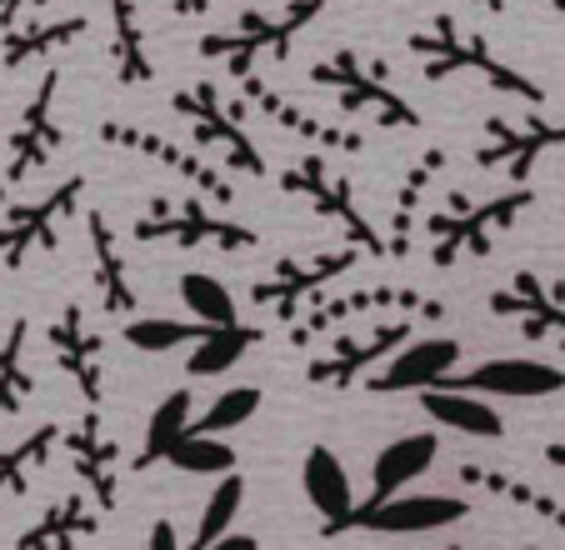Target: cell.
<instances>
[{"mask_svg":"<svg viewBox=\"0 0 565 550\" xmlns=\"http://www.w3.org/2000/svg\"><path fill=\"white\" fill-rule=\"evenodd\" d=\"M411 55H420V75L426 81H450V75H476L495 91V96H511V101H525V106H545V85L531 81L521 65H505L495 55V45L486 41L480 31L460 25L456 15H430L426 31H416L406 41Z\"/></svg>","mask_w":565,"mask_h":550,"instance_id":"cell-1","label":"cell"},{"mask_svg":"<svg viewBox=\"0 0 565 550\" xmlns=\"http://www.w3.org/2000/svg\"><path fill=\"white\" fill-rule=\"evenodd\" d=\"M535 201H541L535 186H511V191L486 195V201H470V195L450 191V201L426 215L430 265H436V271H456V265H466V261L491 255L495 241L511 235Z\"/></svg>","mask_w":565,"mask_h":550,"instance_id":"cell-2","label":"cell"},{"mask_svg":"<svg viewBox=\"0 0 565 550\" xmlns=\"http://www.w3.org/2000/svg\"><path fill=\"white\" fill-rule=\"evenodd\" d=\"M320 11H326V0H286V6H270V11H246L235 15L225 31L201 35L195 51L205 61L225 65V75L246 81V75L260 71V61H276V65L286 61L290 45L320 21Z\"/></svg>","mask_w":565,"mask_h":550,"instance_id":"cell-3","label":"cell"},{"mask_svg":"<svg viewBox=\"0 0 565 550\" xmlns=\"http://www.w3.org/2000/svg\"><path fill=\"white\" fill-rule=\"evenodd\" d=\"M306 75H310V85L331 91L335 106H341L345 116H365L381 130H420L426 126V116L395 91L391 65L375 61V55L335 51V55H326V61L310 65Z\"/></svg>","mask_w":565,"mask_h":550,"instance_id":"cell-4","label":"cell"},{"mask_svg":"<svg viewBox=\"0 0 565 550\" xmlns=\"http://www.w3.org/2000/svg\"><path fill=\"white\" fill-rule=\"evenodd\" d=\"M171 110L191 126V146L201 150V156L211 150V156H221L225 166L250 180L266 176V156H260V146L250 140L246 120H241V101H231L215 81H195V85H185V91H175Z\"/></svg>","mask_w":565,"mask_h":550,"instance_id":"cell-5","label":"cell"},{"mask_svg":"<svg viewBox=\"0 0 565 550\" xmlns=\"http://www.w3.org/2000/svg\"><path fill=\"white\" fill-rule=\"evenodd\" d=\"M280 191L300 195V201H306L310 211L320 215V221L335 225V231L345 235V245H361L371 261H385V235H381V225H371V215L361 211V195H355L351 176L331 170V160L320 156V150H306L296 166L280 170Z\"/></svg>","mask_w":565,"mask_h":550,"instance_id":"cell-6","label":"cell"},{"mask_svg":"<svg viewBox=\"0 0 565 550\" xmlns=\"http://www.w3.org/2000/svg\"><path fill=\"white\" fill-rule=\"evenodd\" d=\"M130 235L140 245L166 241V245H185V251H195V245H211V251H256L260 245L256 225H241L231 215L205 211L201 195H156L146 205V215L130 225Z\"/></svg>","mask_w":565,"mask_h":550,"instance_id":"cell-7","label":"cell"},{"mask_svg":"<svg viewBox=\"0 0 565 550\" xmlns=\"http://www.w3.org/2000/svg\"><path fill=\"white\" fill-rule=\"evenodd\" d=\"M86 186H90L86 170H75L61 186H51L41 201L6 205V215H0V271H21V265L31 261V251H55L65 221L81 215Z\"/></svg>","mask_w":565,"mask_h":550,"instance_id":"cell-8","label":"cell"},{"mask_svg":"<svg viewBox=\"0 0 565 550\" xmlns=\"http://www.w3.org/2000/svg\"><path fill=\"white\" fill-rule=\"evenodd\" d=\"M365 261H371V255H365L361 245L316 251V255H286V261L270 265L266 281H256V286H250V300H256V306H266L276 320H290V326H296L320 290L335 286L341 275H351L355 265H365Z\"/></svg>","mask_w":565,"mask_h":550,"instance_id":"cell-9","label":"cell"},{"mask_svg":"<svg viewBox=\"0 0 565 550\" xmlns=\"http://www.w3.org/2000/svg\"><path fill=\"white\" fill-rule=\"evenodd\" d=\"M375 310H395V316H411V320L446 316V306L416 286H365V290H345V296H331V300H320V306H310L306 316L286 330V346L306 350V346H316L320 336H331L335 326H345V320H355V316H375Z\"/></svg>","mask_w":565,"mask_h":550,"instance_id":"cell-10","label":"cell"},{"mask_svg":"<svg viewBox=\"0 0 565 550\" xmlns=\"http://www.w3.org/2000/svg\"><path fill=\"white\" fill-rule=\"evenodd\" d=\"M470 516L466 496H450V490H401L391 500H361V506L345 516V526L335 536H430V530L460 526Z\"/></svg>","mask_w":565,"mask_h":550,"instance_id":"cell-11","label":"cell"},{"mask_svg":"<svg viewBox=\"0 0 565 550\" xmlns=\"http://www.w3.org/2000/svg\"><path fill=\"white\" fill-rule=\"evenodd\" d=\"M545 156H565V120H545V116H491L486 120V146H476V166L480 170H505L511 186H531L535 166Z\"/></svg>","mask_w":565,"mask_h":550,"instance_id":"cell-12","label":"cell"},{"mask_svg":"<svg viewBox=\"0 0 565 550\" xmlns=\"http://www.w3.org/2000/svg\"><path fill=\"white\" fill-rule=\"evenodd\" d=\"M100 140L116 150H130V156H140V160H156L160 170H171V176L181 180V186H191L195 195H211V201H221V205L235 201L231 176L215 170L195 146H175V140H166L160 130L130 126V120H106V126H100Z\"/></svg>","mask_w":565,"mask_h":550,"instance_id":"cell-13","label":"cell"},{"mask_svg":"<svg viewBox=\"0 0 565 550\" xmlns=\"http://www.w3.org/2000/svg\"><path fill=\"white\" fill-rule=\"evenodd\" d=\"M411 326H416L411 316H395V320H385V326H375L371 336H335L331 346L306 366V381L326 385V391H351L361 376L371 381L395 350L411 346Z\"/></svg>","mask_w":565,"mask_h":550,"instance_id":"cell-14","label":"cell"},{"mask_svg":"<svg viewBox=\"0 0 565 550\" xmlns=\"http://www.w3.org/2000/svg\"><path fill=\"white\" fill-rule=\"evenodd\" d=\"M486 306H491L495 320L521 326L525 340L565 350V286H561V281H551V275H541L535 265H521L511 286L491 290V300H486Z\"/></svg>","mask_w":565,"mask_h":550,"instance_id":"cell-15","label":"cell"},{"mask_svg":"<svg viewBox=\"0 0 565 550\" xmlns=\"http://www.w3.org/2000/svg\"><path fill=\"white\" fill-rule=\"evenodd\" d=\"M55 96H61V71L51 65L11 130V146H6V186H25L31 176H41L55 160V150L65 146V130H61V120H55Z\"/></svg>","mask_w":565,"mask_h":550,"instance_id":"cell-16","label":"cell"},{"mask_svg":"<svg viewBox=\"0 0 565 550\" xmlns=\"http://www.w3.org/2000/svg\"><path fill=\"white\" fill-rule=\"evenodd\" d=\"M45 346H51L55 366L75 381L86 411H100V401H106V340L90 330L81 300H65L61 306V316L45 326Z\"/></svg>","mask_w":565,"mask_h":550,"instance_id":"cell-17","label":"cell"},{"mask_svg":"<svg viewBox=\"0 0 565 550\" xmlns=\"http://www.w3.org/2000/svg\"><path fill=\"white\" fill-rule=\"evenodd\" d=\"M440 391H470V395H501V401H545V395L565 391V371L551 360H525V356H505V360H480L470 371L450 376Z\"/></svg>","mask_w":565,"mask_h":550,"instance_id":"cell-18","label":"cell"},{"mask_svg":"<svg viewBox=\"0 0 565 550\" xmlns=\"http://www.w3.org/2000/svg\"><path fill=\"white\" fill-rule=\"evenodd\" d=\"M65 451H71L75 480H81V490L100 506V516L116 510L120 506V470H126V461H120V445H116V435L106 431L100 411H86L71 431H65Z\"/></svg>","mask_w":565,"mask_h":550,"instance_id":"cell-19","label":"cell"},{"mask_svg":"<svg viewBox=\"0 0 565 550\" xmlns=\"http://www.w3.org/2000/svg\"><path fill=\"white\" fill-rule=\"evenodd\" d=\"M241 91H246V106L256 110V116H266L270 126L290 130V136L306 140V146L335 150V156H361V150L371 146L361 130L335 126V120H326V116H316V110H306V106H296V101H286L276 85L260 81V75H246V81H241Z\"/></svg>","mask_w":565,"mask_h":550,"instance_id":"cell-20","label":"cell"},{"mask_svg":"<svg viewBox=\"0 0 565 550\" xmlns=\"http://www.w3.org/2000/svg\"><path fill=\"white\" fill-rule=\"evenodd\" d=\"M460 340L456 336H426V340H411L401 346L391 360H385L381 371L365 381L371 395H406V391H440V385L456 376L460 366Z\"/></svg>","mask_w":565,"mask_h":550,"instance_id":"cell-21","label":"cell"},{"mask_svg":"<svg viewBox=\"0 0 565 550\" xmlns=\"http://www.w3.org/2000/svg\"><path fill=\"white\" fill-rule=\"evenodd\" d=\"M450 166V150L446 146H426L416 160H411V170L401 176V191H395L391 201V215H385V261H406L411 255V241H416V231H426V205H430V191L440 186V170Z\"/></svg>","mask_w":565,"mask_h":550,"instance_id":"cell-22","label":"cell"},{"mask_svg":"<svg viewBox=\"0 0 565 550\" xmlns=\"http://www.w3.org/2000/svg\"><path fill=\"white\" fill-rule=\"evenodd\" d=\"M300 490H306L310 510L320 516V536H331L345 526V516L355 510V486H351V470L345 461L331 451V445H310L306 451V466H300Z\"/></svg>","mask_w":565,"mask_h":550,"instance_id":"cell-23","label":"cell"},{"mask_svg":"<svg viewBox=\"0 0 565 550\" xmlns=\"http://www.w3.org/2000/svg\"><path fill=\"white\" fill-rule=\"evenodd\" d=\"M86 241L90 261H96V296L106 316H136V286H130V265L120 251V231L100 211H86Z\"/></svg>","mask_w":565,"mask_h":550,"instance_id":"cell-24","label":"cell"},{"mask_svg":"<svg viewBox=\"0 0 565 550\" xmlns=\"http://www.w3.org/2000/svg\"><path fill=\"white\" fill-rule=\"evenodd\" d=\"M96 530H100V506L86 490H71L55 506H45L31 530L15 536V550H75L81 540L96 536Z\"/></svg>","mask_w":565,"mask_h":550,"instance_id":"cell-25","label":"cell"},{"mask_svg":"<svg viewBox=\"0 0 565 550\" xmlns=\"http://www.w3.org/2000/svg\"><path fill=\"white\" fill-rule=\"evenodd\" d=\"M436 461H440V435L436 431H416V435L391 441L371 461V496L365 500H391V496H401V490H411Z\"/></svg>","mask_w":565,"mask_h":550,"instance_id":"cell-26","label":"cell"},{"mask_svg":"<svg viewBox=\"0 0 565 550\" xmlns=\"http://www.w3.org/2000/svg\"><path fill=\"white\" fill-rule=\"evenodd\" d=\"M460 486L476 490V496L501 500V506L525 510V516H535L541 526H551V530H561V536H565V500H555L551 490L531 486V480L511 476V470H495V466H460Z\"/></svg>","mask_w":565,"mask_h":550,"instance_id":"cell-27","label":"cell"},{"mask_svg":"<svg viewBox=\"0 0 565 550\" xmlns=\"http://www.w3.org/2000/svg\"><path fill=\"white\" fill-rule=\"evenodd\" d=\"M110 61H116L120 85H150L156 81V55H150L140 0H110Z\"/></svg>","mask_w":565,"mask_h":550,"instance_id":"cell-28","label":"cell"},{"mask_svg":"<svg viewBox=\"0 0 565 550\" xmlns=\"http://www.w3.org/2000/svg\"><path fill=\"white\" fill-rule=\"evenodd\" d=\"M90 21L86 15H61V21H35V25H15V31L0 35V71H21V65H35L45 55L65 51V45L86 41Z\"/></svg>","mask_w":565,"mask_h":550,"instance_id":"cell-29","label":"cell"},{"mask_svg":"<svg viewBox=\"0 0 565 550\" xmlns=\"http://www.w3.org/2000/svg\"><path fill=\"white\" fill-rule=\"evenodd\" d=\"M420 411L430 415L436 425L446 431H460V435H480V441H501L505 435V421L486 395H470V391H426L420 395Z\"/></svg>","mask_w":565,"mask_h":550,"instance_id":"cell-30","label":"cell"},{"mask_svg":"<svg viewBox=\"0 0 565 550\" xmlns=\"http://www.w3.org/2000/svg\"><path fill=\"white\" fill-rule=\"evenodd\" d=\"M55 445H65V431H61V425H51V421L35 425V431L21 435L15 445H6V451H0V500L25 496V490H31V480L51 466Z\"/></svg>","mask_w":565,"mask_h":550,"instance_id":"cell-31","label":"cell"},{"mask_svg":"<svg viewBox=\"0 0 565 550\" xmlns=\"http://www.w3.org/2000/svg\"><path fill=\"white\" fill-rule=\"evenodd\" d=\"M35 395V371H31V320L15 316L0 336V421L25 411Z\"/></svg>","mask_w":565,"mask_h":550,"instance_id":"cell-32","label":"cell"},{"mask_svg":"<svg viewBox=\"0 0 565 550\" xmlns=\"http://www.w3.org/2000/svg\"><path fill=\"white\" fill-rule=\"evenodd\" d=\"M266 340V330L260 326H221V330H211V336L201 340V346L191 350V360H185V376L191 381H211V376H225L231 366H241V360L250 356V350Z\"/></svg>","mask_w":565,"mask_h":550,"instance_id":"cell-33","label":"cell"},{"mask_svg":"<svg viewBox=\"0 0 565 550\" xmlns=\"http://www.w3.org/2000/svg\"><path fill=\"white\" fill-rule=\"evenodd\" d=\"M191 431V391H171L166 401L150 411L146 421V441H140L136 451V466L130 470H150V466H166V455H171V445L181 441V435Z\"/></svg>","mask_w":565,"mask_h":550,"instance_id":"cell-34","label":"cell"},{"mask_svg":"<svg viewBox=\"0 0 565 550\" xmlns=\"http://www.w3.org/2000/svg\"><path fill=\"white\" fill-rule=\"evenodd\" d=\"M241 506H246V476L235 470V476H221L211 490V500L201 506V520H195V536L185 550H211L215 540H225L241 520Z\"/></svg>","mask_w":565,"mask_h":550,"instance_id":"cell-35","label":"cell"},{"mask_svg":"<svg viewBox=\"0 0 565 550\" xmlns=\"http://www.w3.org/2000/svg\"><path fill=\"white\" fill-rule=\"evenodd\" d=\"M175 290H181V306L191 310L201 326L221 330V326H241V306H235V296L215 281V275L205 271H185L181 281H175Z\"/></svg>","mask_w":565,"mask_h":550,"instance_id":"cell-36","label":"cell"},{"mask_svg":"<svg viewBox=\"0 0 565 550\" xmlns=\"http://www.w3.org/2000/svg\"><path fill=\"white\" fill-rule=\"evenodd\" d=\"M120 336L140 356H166L175 346H201L211 336V326H201V320H171V316H136Z\"/></svg>","mask_w":565,"mask_h":550,"instance_id":"cell-37","label":"cell"},{"mask_svg":"<svg viewBox=\"0 0 565 550\" xmlns=\"http://www.w3.org/2000/svg\"><path fill=\"white\" fill-rule=\"evenodd\" d=\"M166 466L181 470V476H235V445L231 441H215V435H195L185 431L181 441L171 445V455H166Z\"/></svg>","mask_w":565,"mask_h":550,"instance_id":"cell-38","label":"cell"},{"mask_svg":"<svg viewBox=\"0 0 565 550\" xmlns=\"http://www.w3.org/2000/svg\"><path fill=\"white\" fill-rule=\"evenodd\" d=\"M266 405V391L260 385H231V391H221L211 405L201 411V421H191L195 435H215V441H225L231 431H241V425L250 421V415Z\"/></svg>","mask_w":565,"mask_h":550,"instance_id":"cell-39","label":"cell"},{"mask_svg":"<svg viewBox=\"0 0 565 550\" xmlns=\"http://www.w3.org/2000/svg\"><path fill=\"white\" fill-rule=\"evenodd\" d=\"M146 550H185V546H181V530H175V520H171V516H156V520H150V530H146Z\"/></svg>","mask_w":565,"mask_h":550,"instance_id":"cell-40","label":"cell"},{"mask_svg":"<svg viewBox=\"0 0 565 550\" xmlns=\"http://www.w3.org/2000/svg\"><path fill=\"white\" fill-rule=\"evenodd\" d=\"M45 0H0V35L6 31H15V25H21V15L25 11H41Z\"/></svg>","mask_w":565,"mask_h":550,"instance_id":"cell-41","label":"cell"},{"mask_svg":"<svg viewBox=\"0 0 565 550\" xmlns=\"http://www.w3.org/2000/svg\"><path fill=\"white\" fill-rule=\"evenodd\" d=\"M171 11L181 15V21H195V15L211 11V0H171Z\"/></svg>","mask_w":565,"mask_h":550,"instance_id":"cell-42","label":"cell"},{"mask_svg":"<svg viewBox=\"0 0 565 550\" xmlns=\"http://www.w3.org/2000/svg\"><path fill=\"white\" fill-rule=\"evenodd\" d=\"M211 550H260V540H256V536H235V530H231V536L215 540Z\"/></svg>","mask_w":565,"mask_h":550,"instance_id":"cell-43","label":"cell"},{"mask_svg":"<svg viewBox=\"0 0 565 550\" xmlns=\"http://www.w3.org/2000/svg\"><path fill=\"white\" fill-rule=\"evenodd\" d=\"M545 461H551V466L565 476V441H551V445H545Z\"/></svg>","mask_w":565,"mask_h":550,"instance_id":"cell-44","label":"cell"},{"mask_svg":"<svg viewBox=\"0 0 565 550\" xmlns=\"http://www.w3.org/2000/svg\"><path fill=\"white\" fill-rule=\"evenodd\" d=\"M476 6H480V11H491V15L505 11V0H476Z\"/></svg>","mask_w":565,"mask_h":550,"instance_id":"cell-45","label":"cell"},{"mask_svg":"<svg viewBox=\"0 0 565 550\" xmlns=\"http://www.w3.org/2000/svg\"><path fill=\"white\" fill-rule=\"evenodd\" d=\"M6 195H11V186H6V180H0V205H6Z\"/></svg>","mask_w":565,"mask_h":550,"instance_id":"cell-46","label":"cell"},{"mask_svg":"<svg viewBox=\"0 0 565 550\" xmlns=\"http://www.w3.org/2000/svg\"><path fill=\"white\" fill-rule=\"evenodd\" d=\"M426 550H470V546H426Z\"/></svg>","mask_w":565,"mask_h":550,"instance_id":"cell-47","label":"cell"},{"mask_svg":"<svg viewBox=\"0 0 565 550\" xmlns=\"http://www.w3.org/2000/svg\"><path fill=\"white\" fill-rule=\"evenodd\" d=\"M555 11H561V15H565V0H555Z\"/></svg>","mask_w":565,"mask_h":550,"instance_id":"cell-48","label":"cell"},{"mask_svg":"<svg viewBox=\"0 0 565 550\" xmlns=\"http://www.w3.org/2000/svg\"><path fill=\"white\" fill-rule=\"evenodd\" d=\"M525 550H541V546H525Z\"/></svg>","mask_w":565,"mask_h":550,"instance_id":"cell-49","label":"cell"}]
</instances>
